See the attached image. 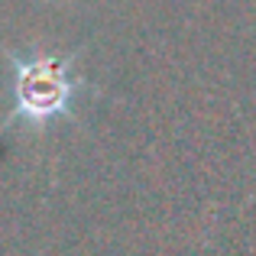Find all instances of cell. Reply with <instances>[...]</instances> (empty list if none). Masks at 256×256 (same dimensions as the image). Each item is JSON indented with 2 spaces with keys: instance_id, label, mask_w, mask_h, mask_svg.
<instances>
[{
  "instance_id": "cell-1",
  "label": "cell",
  "mask_w": 256,
  "mask_h": 256,
  "mask_svg": "<svg viewBox=\"0 0 256 256\" xmlns=\"http://www.w3.org/2000/svg\"><path fill=\"white\" fill-rule=\"evenodd\" d=\"M75 82L58 58H16V114L26 120H46L65 114Z\"/></svg>"
}]
</instances>
